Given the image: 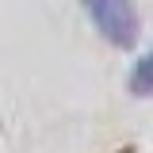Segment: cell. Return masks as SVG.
<instances>
[{"label":"cell","instance_id":"6da1fadb","mask_svg":"<svg viewBox=\"0 0 153 153\" xmlns=\"http://www.w3.org/2000/svg\"><path fill=\"white\" fill-rule=\"evenodd\" d=\"M84 12L103 31V38L115 42V46H130L138 38V8L126 4V0H88Z\"/></svg>","mask_w":153,"mask_h":153},{"label":"cell","instance_id":"7a4b0ae2","mask_svg":"<svg viewBox=\"0 0 153 153\" xmlns=\"http://www.w3.org/2000/svg\"><path fill=\"white\" fill-rule=\"evenodd\" d=\"M130 92L134 96H153V50H146V54L134 61V69H130Z\"/></svg>","mask_w":153,"mask_h":153}]
</instances>
